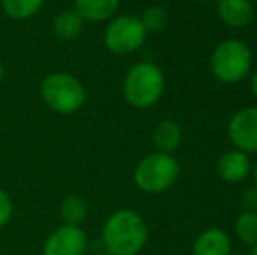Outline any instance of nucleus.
Returning a JSON list of instances; mask_svg holds the SVG:
<instances>
[{
	"label": "nucleus",
	"mask_w": 257,
	"mask_h": 255,
	"mask_svg": "<svg viewBox=\"0 0 257 255\" xmlns=\"http://www.w3.org/2000/svg\"><path fill=\"white\" fill-rule=\"evenodd\" d=\"M149 239L144 217L132 208H121L108 215L102 227V245L108 255H139Z\"/></svg>",
	"instance_id": "obj_1"
},
{
	"label": "nucleus",
	"mask_w": 257,
	"mask_h": 255,
	"mask_svg": "<svg viewBox=\"0 0 257 255\" xmlns=\"http://www.w3.org/2000/svg\"><path fill=\"white\" fill-rule=\"evenodd\" d=\"M165 86L166 79L159 65L153 62H140L126 72L122 81V95L133 109L146 110L161 100Z\"/></svg>",
	"instance_id": "obj_2"
},
{
	"label": "nucleus",
	"mask_w": 257,
	"mask_h": 255,
	"mask_svg": "<svg viewBox=\"0 0 257 255\" xmlns=\"http://www.w3.org/2000/svg\"><path fill=\"white\" fill-rule=\"evenodd\" d=\"M41 98L49 110L61 116L77 114L88 100L84 84L68 72H51L41 82Z\"/></svg>",
	"instance_id": "obj_3"
},
{
	"label": "nucleus",
	"mask_w": 257,
	"mask_h": 255,
	"mask_svg": "<svg viewBox=\"0 0 257 255\" xmlns=\"http://www.w3.org/2000/svg\"><path fill=\"white\" fill-rule=\"evenodd\" d=\"M252 68V51L240 39H226L213 48L210 56V70L213 77L224 84L243 81Z\"/></svg>",
	"instance_id": "obj_4"
},
{
	"label": "nucleus",
	"mask_w": 257,
	"mask_h": 255,
	"mask_svg": "<svg viewBox=\"0 0 257 255\" xmlns=\"http://www.w3.org/2000/svg\"><path fill=\"white\" fill-rule=\"evenodd\" d=\"M179 170V163L172 154L154 150L139 161L133 171V182L142 192L161 194L175 184Z\"/></svg>",
	"instance_id": "obj_5"
},
{
	"label": "nucleus",
	"mask_w": 257,
	"mask_h": 255,
	"mask_svg": "<svg viewBox=\"0 0 257 255\" xmlns=\"http://www.w3.org/2000/svg\"><path fill=\"white\" fill-rule=\"evenodd\" d=\"M147 32L140 18L133 14H121L108 20L103 30V44L108 53L115 56H128L146 44Z\"/></svg>",
	"instance_id": "obj_6"
},
{
	"label": "nucleus",
	"mask_w": 257,
	"mask_h": 255,
	"mask_svg": "<svg viewBox=\"0 0 257 255\" xmlns=\"http://www.w3.org/2000/svg\"><path fill=\"white\" fill-rule=\"evenodd\" d=\"M86 250L88 234L82 225H58L42 245V255H86Z\"/></svg>",
	"instance_id": "obj_7"
},
{
	"label": "nucleus",
	"mask_w": 257,
	"mask_h": 255,
	"mask_svg": "<svg viewBox=\"0 0 257 255\" xmlns=\"http://www.w3.org/2000/svg\"><path fill=\"white\" fill-rule=\"evenodd\" d=\"M227 138L234 149L257 154V107L238 110L227 124Z\"/></svg>",
	"instance_id": "obj_8"
},
{
	"label": "nucleus",
	"mask_w": 257,
	"mask_h": 255,
	"mask_svg": "<svg viewBox=\"0 0 257 255\" xmlns=\"http://www.w3.org/2000/svg\"><path fill=\"white\" fill-rule=\"evenodd\" d=\"M250 157H248L247 152L238 149L226 150L217 163V173L227 184H236V182L245 180L250 175Z\"/></svg>",
	"instance_id": "obj_9"
},
{
	"label": "nucleus",
	"mask_w": 257,
	"mask_h": 255,
	"mask_svg": "<svg viewBox=\"0 0 257 255\" xmlns=\"http://www.w3.org/2000/svg\"><path fill=\"white\" fill-rule=\"evenodd\" d=\"M217 16L231 28H243L254 21L255 9L250 0H217Z\"/></svg>",
	"instance_id": "obj_10"
},
{
	"label": "nucleus",
	"mask_w": 257,
	"mask_h": 255,
	"mask_svg": "<svg viewBox=\"0 0 257 255\" xmlns=\"http://www.w3.org/2000/svg\"><path fill=\"white\" fill-rule=\"evenodd\" d=\"M231 238L219 227L205 229L198 234L193 245V255H229Z\"/></svg>",
	"instance_id": "obj_11"
},
{
	"label": "nucleus",
	"mask_w": 257,
	"mask_h": 255,
	"mask_svg": "<svg viewBox=\"0 0 257 255\" xmlns=\"http://www.w3.org/2000/svg\"><path fill=\"white\" fill-rule=\"evenodd\" d=\"M121 0H74V9L86 23H105L117 14Z\"/></svg>",
	"instance_id": "obj_12"
},
{
	"label": "nucleus",
	"mask_w": 257,
	"mask_h": 255,
	"mask_svg": "<svg viewBox=\"0 0 257 255\" xmlns=\"http://www.w3.org/2000/svg\"><path fill=\"white\" fill-rule=\"evenodd\" d=\"M153 143L156 150H159V152L172 154L182 143V128H180V124L172 119L161 121L153 131Z\"/></svg>",
	"instance_id": "obj_13"
},
{
	"label": "nucleus",
	"mask_w": 257,
	"mask_h": 255,
	"mask_svg": "<svg viewBox=\"0 0 257 255\" xmlns=\"http://www.w3.org/2000/svg\"><path fill=\"white\" fill-rule=\"evenodd\" d=\"M86 21L79 16L75 9H65L58 13L53 20V32L61 41H74L84 30Z\"/></svg>",
	"instance_id": "obj_14"
},
{
	"label": "nucleus",
	"mask_w": 257,
	"mask_h": 255,
	"mask_svg": "<svg viewBox=\"0 0 257 255\" xmlns=\"http://www.w3.org/2000/svg\"><path fill=\"white\" fill-rule=\"evenodd\" d=\"M88 203L79 194H68L60 204L61 222L68 225H82V222L88 218Z\"/></svg>",
	"instance_id": "obj_15"
},
{
	"label": "nucleus",
	"mask_w": 257,
	"mask_h": 255,
	"mask_svg": "<svg viewBox=\"0 0 257 255\" xmlns=\"http://www.w3.org/2000/svg\"><path fill=\"white\" fill-rule=\"evenodd\" d=\"M46 0H0L4 13L14 21H27L44 7Z\"/></svg>",
	"instance_id": "obj_16"
},
{
	"label": "nucleus",
	"mask_w": 257,
	"mask_h": 255,
	"mask_svg": "<svg viewBox=\"0 0 257 255\" xmlns=\"http://www.w3.org/2000/svg\"><path fill=\"white\" fill-rule=\"evenodd\" d=\"M234 234L243 245H257V211L245 210L234 222Z\"/></svg>",
	"instance_id": "obj_17"
},
{
	"label": "nucleus",
	"mask_w": 257,
	"mask_h": 255,
	"mask_svg": "<svg viewBox=\"0 0 257 255\" xmlns=\"http://www.w3.org/2000/svg\"><path fill=\"white\" fill-rule=\"evenodd\" d=\"M140 21L147 34H158V32L165 30L168 25V13L161 6H151L142 13Z\"/></svg>",
	"instance_id": "obj_18"
},
{
	"label": "nucleus",
	"mask_w": 257,
	"mask_h": 255,
	"mask_svg": "<svg viewBox=\"0 0 257 255\" xmlns=\"http://www.w3.org/2000/svg\"><path fill=\"white\" fill-rule=\"evenodd\" d=\"M14 213V203L9 192L0 187V229H4L11 222Z\"/></svg>",
	"instance_id": "obj_19"
},
{
	"label": "nucleus",
	"mask_w": 257,
	"mask_h": 255,
	"mask_svg": "<svg viewBox=\"0 0 257 255\" xmlns=\"http://www.w3.org/2000/svg\"><path fill=\"white\" fill-rule=\"evenodd\" d=\"M250 91L254 95V98L257 100V72H254V75L250 79Z\"/></svg>",
	"instance_id": "obj_20"
},
{
	"label": "nucleus",
	"mask_w": 257,
	"mask_h": 255,
	"mask_svg": "<svg viewBox=\"0 0 257 255\" xmlns=\"http://www.w3.org/2000/svg\"><path fill=\"white\" fill-rule=\"evenodd\" d=\"M4 74H6V72H4V65L0 62V84H2V81H4Z\"/></svg>",
	"instance_id": "obj_21"
},
{
	"label": "nucleus",
	"mask_w": 257,
	"mask_h": 255,
	"mask_svg": "<svg viewBox=\"0 0 257 255\" xmlns=\"http://www.w3.org/2000/svg\"><path fill=\"white\" fill-rule=\"evenodd\" d=\"M254 182H255V187H257V163L254 166Z\"/></svg>",
	"instance_id": "obj_22"
},
{
	"label": "nucleus",
	"mask_w": 257,
	"mask_h": 255,
	"mask_svg": "<svg viewBox=\"0 0 257 255\" xmlns=\"http://www.w3.org/2000/svg\"><path fill=\"white\" fill-rule=\"evenodd\" d=\"M250 255H257V245H254V248H252V253Z\"/></svg>",
	"instance_id": "obj_23"
},
{
	"label": "nucleus",
	"mask_w": 257,
	"mask_h": 255,
	"mask_svg": "<svg viewBox=\"0 0 257 255\" xmlns=\"http://www.w3.org/2000/svg\"><path fill=\"white\" fill-rule=\"evenodd\" d=\"M196 2H213V0H196Z\"/></svg>",
	"instance_id": "obj_24"
},
{
	"label": "nucleus",
	"mask_w": 257,
	"mask_h": 255,
	"mask_svg": "<svg viewBox=\"0 0 257 255\" xmlns=\"http://www.w3.org/2000/svg\"><path fill=\"white\" fill-rule=\"evenodd\" d=\"M229 255H245V253H238V252H231Z\"/></svg>",
	"instance_id": "obj_25"
},
{
	"label": "nucleus",
	"mask_w": 257,
	"mask_h": 255,
	"mask_svg": "<svg viewBox=\"0 0 257 255\" xmlns=\"http://www.w3.org/2000/svg\"><path fill=\"white\" fill-rule=\"evenodd\" d=\"M91 255H108V253H105V252H102V253H100V252H98V253H91Z\"/></svg>",
	"instance_id": "obj_26"
}]
</instances>
